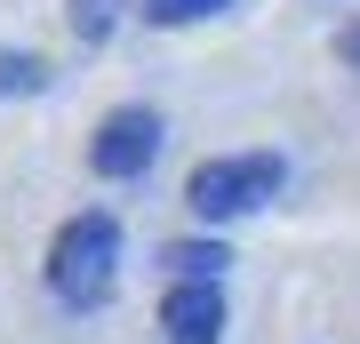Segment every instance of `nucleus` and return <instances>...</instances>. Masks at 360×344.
Here are the masks:
<instances>
[{
  "mask_svg": "<svg viewBox=\"0 0 360 344\" xmlns=\"http://www.w3.org/2000/svg\"><path fill=\"white\" fill-rule=\"evenodd\" d=\"M112 281H120V217L89 208V217H72L65 232H56V248H49V288H56V305L96 312L104 296H112Z\"/></svg>",
  "mask_w": 360,
  "mask_h": 344,
  "instance_id": "1",
  "label": "nucleus"
},
{
  "mask_svg": "<svg viewBox=\"0 0 360 344\" xmlns=\"http://www.w3.org/2000/svg\"><path fill=\"white\" fill-rule=\"evenodd\" d=\"M281 184H288L281 153H224V160H200L193 177H184V208H193L200 224H240V217H257L264 200H281Z\"/></svg>",
  "mask_w": 360,
  "mask_h": 344,
  "instance_id": "2",
  "label": "nucleus"
},
{
  "mask_svg": "<svg viewBox=\"0 0 360 344\" xmlns=\"http://www.w3.org/2000/svg\"><path fill=\"white\" fill-rule=\"evenodd\" d=\"M153 160H160V113H153V104H120V113L96 120V136H89V168H96V177L129 184Z\"/></svg>",
  "mask_w": 360,
  "mask_h": 344,
  "instance_id": "3",
  "label": "nucleus"
},
{
  "mask_svg": "<svg viewBox=\"0 0 360 344\" xmlns=\"http://www.w3.org/2000/svg\"><path fill=\"white\" fill-rule=\"evenodd\" d=\"M160 329H168V344H224V288L217 281H176L160 296Z\"/></svg>",
  "mask_w": 360,
  "mask_h": 344,
  "instance_id": "4",
  "label": "nucleus"
},
{
  "mask_svg": "<svg viewBox=\"0 0 360 344\" xmlns=\"http://www.w3.org/2000/svg\"><path fill=\"white\" fill-rule=\"evenodd\" d=\"M160 265H176V281H217L232 256H224V241H168Z\"/></svg>",
  "mask_w": 360,
  "mask_h": 344,
  "instance_id": "5",
  "label": "nucleus"
},
{
  "mask_svg": "<svg viewBox=\"0 0 360 344\" xmlns=\"http://www.w3.org/2000/svg\"><path fill=\"white\" fill-rule=\"evenodd\" d=\"M224 8H240V0H144V25H208Z\"/></svg>",
  "mask_w": 360,
  "mask_h": 344,
  "instance_id": "6",
  "label": "nucleus"
},
{
  "mask_svg": "<svg viewBox=\"0 0 360 344\" xmlns=\"http://www.w3.org/2000/svg\"><path fill=\"white\" fill-rule=\"evenodd\" d=\"M49 89V64L40 56H16V49H0V96H40Z\"/></svg>",
  "mask_w": 360,
  "mask_h": 344,
  "instance_id": "7",
  "label": "nucleus"
},
{
  "mask_svg": "<svg viewBox=\"0 0 360 344\" xmlns=\"http://www.w3.org/2000/svg\"><path fill=\"white\" fill-rule=\"evenodd\" d=\"M112 25H120V0H72V32L80 40H104Z\"/></svg>",
  "mask_w": 360,
  "mask_h": 344,
  "instance_id": "8",
  "label": "nucleus"
},
{
  "mask_svg": "<svg viewBox=\"0 0 360 344\" xmlns=\"http://www.w3.org/2000/svg\"><path fill=\"white\" fill-rule=\"evenodd\" d=\"M336 56H345L352 72H360V25H345V32H336Z\"/></svg>",
  "mask_w": 360,
  "mask_h": 344,
  "instance_id": "9",
  "label": "nucleus"
}]
</instances>
